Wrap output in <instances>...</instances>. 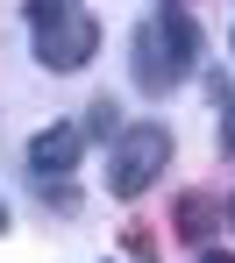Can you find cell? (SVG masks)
<instances>
[{
    "label": "cell",
    "instance_id": "1",
    "mask_svg": "<svg viewBox=\"0 0 235 263\" xmlns=\"http://www.w3.org/2000/svg\"><path fill=\"white\" fill-rule=\"evenodd\" d=\"M29 29H36V57L50 71H79V64H93V50H100L93 14L71 7V0H29Z\"/></svg>",
    "mask_w": 235,
    "mask_h": 263
},
{
    "label": "cell",
    "instance_id": "2",
    "mask_svg": "<svg viewBox=\"0 0 235 263\" xmlns=\"http://www.w3.org/2000/svg\"><path fill=\"white\" fill-rule=\"evenodd\" d=\"M171 164V128H129L114 135V164H107V185L121 192V199H136V192H150L157 185V171Z\"/></svg>",
    "mask_w": 235,
    "mask_h": 263
},
{
    "label": "cell",
    "instance_id": "3",
    "mask_svg": "<svg viewBox=\"0 0 235 263\" xmlns=\"http://www.w3.org/2000/svg\"><path fill=\"white\" fill-rule=\"evenodd\" d=\"M178 71H186L178 50H171V36H164V22L150 14V22L136 29V86H142V92H171Z\"/></svg>",
    "mask_w": 235,
    "mask_h": 263
},
{
    "label": "cell",
    "instance_id": "4",
    "mask_svg": "<svg viewBox=\"0 0 235 263\" xmlns=\"http://www.w3.org/2000/svg\"><path fill=\"white\" fill-rule=\"evenodd\" d=\"M79 157H86V128H71V121H57V128L29 135V149H22V164H29L36 178H64Z\"/></svg>",
    "mask_w": 235,
    "mask_h": 263
},
{
    "label": "cell",
    "instance_id": "5",
    "mask_svg": "<svg viewBox=\"0 0 235 263\" xmlns=\"http://www.w3.org/2000/svg\"><path fill=\"white\" fill-rule=\"evenodd\" d=\"M157 22H164V36H171V50H178V64L192 71V57H200V22H192L178 0H164V7H157Z\"/></svg>",
    "mask_w": 235,
    "mask_h": 263
},
{
    "label": "cell",
    "instance_id": "6",
    "mask_svg": "<svg viewBox=\"0 0 235 263\" xmlns=\"http://www.w3.org/2000/svg\"><path fill=\"white\" fill-rule=\"evenodd\" d=\"M214 199H207V192H186V199H178V206H171V220H178V235H192V242H200V235H207V228H214Z\"/></svg>",
    "mask_w": 235,
    "mask_h": 263
},
{
    "label": "cell",
    "instance_id": "7",
    "mask_svg": "<svg viewBox=\"0 0 235 263\" xmlns=\"http://www.w3.org/2000/svg\"><path fill=\"white\" fill-rule=\"evenodd\" d=\"M221 149H235V100H228V121H221Z\"/></svg>",
    "mask_w": 235,
    "mask_h": 263
},
{
    "label": "cell",
    "instance_id": "8",
    "mask_svg": "<svg viewBox=\"0 0 235 263\" xmlns=\"http://www.w3.org/2000/svg\"><path fill=\"white\" fill-rule=\"evenodd\" d=\"M200 263H235V256H228V249H207V256H200Z\"/></svg>",
    "mask_w": 235,
    "mask_h": 263
},
{
    "label": "cell",
    "instance_id": "9",
    "mask_svg": "<svg viewBox=\"0 0 235 263\" xmlns=\"http://www.w3.org/2000/svg\"><path fill=\"white\" fill-rule=\"evenodd\" d=\"M228 228H235V199H228Z\"/></svg>",
    "mask_w": 235,
    "mask_h": 263
},
{
    "label": "cell",
    "instance_id": "10",
    "mask_svg": "<svg viewBox=\"0 0 235 263\" xmlns=\"http://www.w3.org/2000/svg\"><path fill=\"white\" fill-rule=\"evenodd\" d=\"M0 228H7V206H0Z\"/></svg>",
    "mask_w": 235,
    "mask_h": 263
}]
</instances>
